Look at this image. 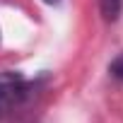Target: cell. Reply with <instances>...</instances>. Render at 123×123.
<instances>
[{
  "label": "cell",
  "mask_w": 123,
  "mask_h": 123,
  "mask_svg": "<svg viewBox=\"0 0 123 123\" xmlns=\"http://www.w3.org/2000/svg\"><path fill=\"white\" fill-rule=\"evenodd\" d=\"M22 92V77L17 73H0V109H5Z\"/></svg>",
  "instance_id": "cell-1"
},
{
  "label": "cell",
  "mask_w": 123,
  "mask_h": 123,
  "mask_svg": "<svg viewBox=\"0 0 123 123\" xmlns=\"http://www.w3.org/2000/svg\"><path fill=\"white\" fill-rule=\"evenodd\" d=\"M99 5H101V12L106 15V19H116L123 0H99Z\"/></svg>",
  "instance_id": "cell-2"
},
{
  "label": "cell",
  "mask_w": 123,
  "mask_h": 123,
  "mask_svg": "<svg viewBox=\"0 0 123 123\" xmlns=\"http://www.w3.org/2000/svg\"><path fill=\"white\" fill-rule=\"evenodd\" d=\"M111 73H113L116 77H121V80H123V55H118L113 63H111Z\"/></svg>",
  "instance_id": "cell-3"
},
{
  "label": "cell",
  "mask_w": 123,
  "mask_h": 123,
  "mask_svg": "<svg viewBox=\"0 0 123 123\" xmlns=\"http://www.w3.org/2000/svg\"><path fill=\"white\" fill-rule=\"evenodd\" d=\"M43 3H48V5H55V3H60V0H43Z\"/></svg>",
  "instance_id": "cell-4"
}]
</instances>
